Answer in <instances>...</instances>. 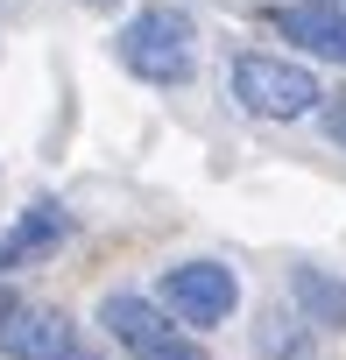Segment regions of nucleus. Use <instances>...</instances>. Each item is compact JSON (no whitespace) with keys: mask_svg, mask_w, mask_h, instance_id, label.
I'll return each mask as SVG.
<instances>
[{"mask_svg":"<svg viewBox=\"0 0 346 360\" xmlns=\"http://www.w3.org/2000/svg\"><path fill=\"white\" fill-rule=\"evenodd\" d=\"M255 353L262 360H318V339H311V325L297 318V311H269L262 325H255Z\"/></svg>","mask_w":346,"mask_h":360,"instance_id":"nucleus-9","label":"nucleus"},{"mask_svg":"<svg viewBox=\"0 0 346 360\" xmlns=\"http://www.w3.org/2000/svg\"><path fill=\"white\" fill-rule=\"evenodd\" d=\"M99 325L113 332V346H120L127 360H205L198 339H184L177 325H169V318L148 304V297H127V290L99 297Z\"/></svg>","mask_w":346,"mask_h":360,"instance_id":"nucleus-4","label":"nucleus"},{"mask_svg":"<svg viewBox=\"0 0 346 360\" xmlns=\"http://www.w3.org/2000/svg\"><path fill=\"white\" fill-rule=\"evenodd\" d=\"M311 8H339V15H346V0H311Z\"/></svg>","mask_w":346,"mask_h":360,"instance_id":"nucleus-13","label":"nucleus"},{"mask_svg":"<svg viewBox=\"0 0 346 360\" xmlns=\"http://www.w3.org/2000/svg\"><path fill=\"white\" fill-rule=\"evenodd\" d=\"M78 8H92V15H113V8H120V0H78Z\"/></svg>","mask_w":346,"mask_h":360,"instance_id":"nucleus-11","label":"nucleus"},{"mask_svg":"<svg viewBox=\"0 0 346 360\" xmlns=\"http://www.w3.org/2000/svg\"><path fill=\"white\" fill-rule=\"evenodd\" d=\"M318 120H325V134L346 148V92H339V99H318Z\"/></svg>","mask_w":346,"mask_h":360,"instance_id":"nucleus-10","label":"nucleus"},{"mask_svg":"<svg viewBox=\"0 0 346 360\" xmlns=\"http://www.w3.org/2000/svg\"><path fill=\"white\" fill-rule=\"evenodd\" d=\"M0 353L8 360H92L64 311H29V304H15L0 318Z\"/></svg>","mask_w":346,"mask_h":360,"instance_id":"nucleus-5","label":"nucleus"},{"mask_svg":"<svg viewBox=\"0 0 346 360\" xmlns=\"http://www.w3.org/2000/svg\"><path fill=\"white\" fill-rule=\"evenodd\" d=\"M113 57L120 71H134L141 85H184L198 71V29L184 8H169V0H155V8H141L120 36H113Z\"/></svg>","mask_w":346,"mask_h":360,"instance_id":"nucleus-1","label":"nucleus"},{"mask_svg":"<svg viewBox=\"0 0 346 360\" xmlns=\"http://www.w3.org/2000/svg\"><path fill=\"white\" fill-rule=\"evenodd\" d=\"M233 99L255 120H304V113H318L325 92H318V78L304 64H283V57L248 50V57H233Z\"/></svg>","mask_w":346,"mask_h":360,"instance_id":"nucleus-2","label":"nucleus"},{"mask_svg":"<svg viewBox=\"0 0 346 360\" xmlns=\"http://www.w3.org/2000/svg\"><path fill=\"white\" fill-rule=\"evenodd\" d=\"M64 240H71V212H64V205H50V198H36L8 233H0V276H15V269H29V262L57 255Z\"/></svg>","mask_w":346,"mask_h":360,"instance_id":"nucleus-6","label":"nucleus"},{"mask_svg":"<svg viewBox=\"0 0 346 360\" xmlns=\"http://www.w3.org/2000/svg\"><path fill=\"white\" fill-rule=\"evenodd\" d=\"M155 290H162V318L198 325V332L226 325L233 304H241V276H233L226 262H177V269H162Z\"/></svg>","mask_w":346,"mask_h":360,"instance_id":"nucleus-3","label":"nucleus"},{"mask_svg":"<svg viewBox=\"0 0 346 360\" xmlns=\"http://www.w3.org/2000/svg\"><path fill=\"white\" fill-rule=\"evenodd\" d=\"M8 311H15V290H8V283H0V318H8Z\"/></svg>","mask_w":346,"mask_h":360,"instance_id":"nucleus-12","label":"nucleus"},{"mask_svg":"<svg viewBox=\"0 0 346 360\" xmlns=\"http://www.w3.org/2000/svg\"><path fill=\"white\" fill-rule=\"evenodd\" d=\"M290 297H297V318L311 332H346V283L325 276V269H290Z\"/></svg>","mask_w":346,"mask_h":360,"instance_id":"nucleus-8","label":"nucleus"},{"mask_svg":"<svg viewBox=\"0 0 346 360\" xmlns=\"http://www.w3.org/2000/svg\"><path fill=\"white\" fill-rule=\"evenodd\" d=\"M276 36L297 43L304 57L346 64V15H339V8H311V0H297V8H276Z\"/></svg>","mask_w":346,"mask_h":360,"instance_id":"nucleus-7","label":"nucleus"}]
</instances>
